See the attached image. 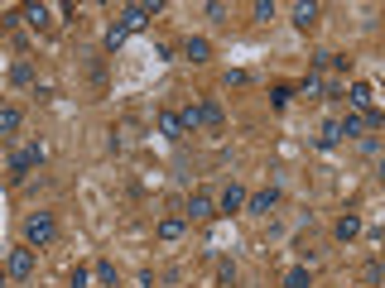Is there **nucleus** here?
<instances>
[{
    "instance_id": "5",
    "label": "nucleus",
    "mask_w": 385,
    "mask_h": 288,
    "mask_svg": "<svg viewBox=\"0 0 385 288\" xmlns=\"http://www.w3.org/2000/svg\"><path fill=\"white\" fill-rule=\"evenodd\" d=\"M279 202V187L270 183V187H260V192H255V197H246V207L255 211V216H270V207H275Z\"/></svg>"
},
{
    "instance_id": "27",
    "label": "nucleus",
    "mask_w": 385,
    "mask_h": 288,
    "mask_svg": "<svg viewBox=\"0 0 385 288\" xmlns=\"http://www.w3.org/2000/svg\"><path fill=\"white\" fill-rule=\"evenodd\" d=\"M299 92H303V96H318V92H323V82H318V77H303Z\"/></svg>"
},
{
    "instance_id": "26",
    "label": "nucleus",
    "mask_w": 385,
    "mask_h": 288,
    "mask_svg": "<svg viewBox=\"0 0 385 288\" xmlns=\"http://www.w3.org/2000/svg\"><path fill=\"white\" fill-rule=\"evenodd\" d=\"M207 20H226V5L221 0H207Z\"/></svg>"
},
{
    "instance_id": "10",
    "label": "nucleus",
    "mask_w": 385,
    "mask_h": 288,
    "mask_svg": "<svg viewBox=\"0 0 385 288\" xmlns=\"http://www.w3.org/2000/svg\"><path fill=\"white\" fill-rule=\"evenodd\" d=\"M159 134H164V139H183V120H178V111H159Z\"/></svg>"
},
{
    "instance_id": "6",
    "label": "nucleus",
    "mask_w": 385,
    "mask_h": 288,
    "mask_svg": "<svg viewBox=\"0 0 385 288\" xmlns=\"http://www.w3.org/2000/svg\"><path fill=\"white\" fill-rule=\"evenodd\" d=\"M347 101L357 106V111H371V101H376V87H371V82H352V87H347Z\"/></svg>"
},
{
    "instance_id": "15",
    "label": "nucleus",
    "mask_w": 385,
    "mask_h": 288,
    "mask_svg": "<svg viewBox=\"0 0 385 288\" xmlns=\"http://www.w3.org/2000/svg\"><path fill=\"white\" fill-rule=\"evenodd\" d=\"M183 236V216H164L159 221V240H178Z\"/></svg>"
},
{
    "instance_id": "29",
    "label": "nucleus",
    "mask_w": 385,
    "mask_h": 288,
    "mask_svg": "<svg viewBox=\"0 0 385 288\" xmlns=\"http://www.w3.org/2000/svg\"><path fill=\"white\" fill-rule=\"evenodd\" d=\"M366 288H371V284H366Z\"/></svg>"
},
{
    "instance_id": "21",
    "label": "nucleus",
    "mask_w": 385,
    "mask_h": 288,
    "mask_svg": "<svg viewBox=\"0 0 385 288\" xmlns=\"http://www.w3.org/2000/svg\"><path fill=\"white\" fill-rule=\"evenodd\" d=\"M337 144H342V134H337V120H328V125H323V149H337Z\"/></svg>"
},
{
    "instance_id": "1",
    "label": "nucleus",
    "mask_w": 385,
    "mask_h": 288,
    "mask_svg": "<svg viewBox=\"0 0 385 288\" xmlns=\"http://www.w3.org/2000/svg\"><path fill=\"white\" fill-rule=\"evenodd\" d=\"M54 236H58L54 211H34V216H25V240L29 245H49Z\"/></svg>"
},
{
    "instance_id": "11",
    "label": "nucleus",
    "mask_w": 385,
    "mask_h": 288,
    "mask_svg": "<svg viewBox=\"0 0 385 288\" xmlns=\"http://www.w3.org/2000/svg\"><path fill=\"white\" fill-rule=\"evenodd\" d=\"M332 236H337V240H357L361 236V216H357V211H347V216L332 226Z\"/></svg>"
},
{
    "instance_id": "22",
    "label": "nucleus",
    "mask_w": 385,
    "mask_h": 288,
    "mask_svg": "<svg viewBox=\"0 0 385 288\" xmlns=\"http://www.w3.org/2000/svg\"><path fill=\"white\" fill-rule=\"evenodd\" d=\"M313 279H308V269H289V279H284V288H308Z\"/></svg>"
},
{
    "instance_id": "13",
    "label": "nucleus",
    "mask_w": 385,
    "mask_h": 288,
    "mask_svg": "<svg viewBox=\"0 0 385 288\" xmlns=\"http://www.w3.org/2000/svg\"><path fill=\"white\" fill-rule=\"evenodd\" d=\"M183 58H188V63H207V58H212V44H207V39H188V44H183Z\"/></svg>"
},
{
    "instance_id": "3",
    "label": "nucleus",
    "mask_w": 385,
    "mask_h": 288,
    "mask_svg": "<svg viewBox=\"0 0 385 288\" xmlns=\"http://www.w3.org/2000/svg\"><path fill=\"white\" fill-rule=\"evenodd\" d=\"M39 163H44V149H39V144H25V149H20V154L10 158V168H15V173H20V178H25L29 168H39Z\"/></svg>"
},
{
    "instance_id": "17",
    "label": "nucleus",
    "mask_w": 385,
    "mask_h": 288,
    "mask_svg": "<svg viewBox=\"0 0 385 288\" xmlns=\"http://www.w3.org/2000/svg\"><path fill=\"white\" fill-rule=\"evenodd\" d=\"M10 82H15V87H29V82H34V68H29L25 58H20V63L10 68Z\"/></svg>"
},
{
    "instance_id": "8",
    "label": "nucleus",
    "mask_w": 385,
    "mask_h": 288,
    "mask_svg": "<svg viewBox=\"0 0 385 288\" xmlns=\"http://www.w3.org/2000/svg\"><path fill=\"white\" fill-rule=\"evenodd\" d=\"M192 115H197V125H212V130H221V106L217 101H202V106H192Z\"/></svg>"
},
{
    "instance_id": "7",
    "label": "nucleus",
    "mask_w": 385,
    "mask_h": 288,
    "mask_svg": "<svg viewBox=\"0 0 385 288\" xmlns=\"http://www.w3.org/2000/svg\"><path fill=\"white\" fill-rule=\"evenodd\" d=\"M149 25V15H145V5H126V10H121V25L116 29H126V34H135V29H145Z\"/></svg>"
},
{
    "instance_id": "4",
    "label": "nucleus",
    "mask_w": 385,
    "mask_h": 288,
    "mask_svg": "<svg viewBox=\"0 0 385 288\" xmlns=\"http://www.w3.org/2000/svg\"><path fill=\"white\" fill-rule=\"evenodd\" d=\"M188 216L192 221H212V216H217V202H212L207 192H192L188 197Z\"/></svg>"
},
{
    "instance_id": "16",
    "label": "nucleus",
    "mask_w": 385,
    "mask_h": 288,
    "mask_svg": "<svg viewBox=\"0 0 385 288\" xmlns=\"http://www.w3.org/2000/svg\"><path fill=\"white\" fill-rule=\"evenodd\" d=\"M361 130H366V115H347V120H337V134H347V139L361 134Z\"/></svg>"
},
{
    "instance_id": "2",
    "label": "nucleus",
    "mask_w": 385,
    "mask_h": 288,
    "mask_svg": "<svg viewBox=\"0 0 385 288\" xmlns=\"http://www.w3.org/2000/svg\"><path fill=\"white\" fill-rule=\"evenodd\" d=\"M5 269H10V279H29V274H34V245H20V250H10Z\"/></svg>"
},
{
    "instance_id": "9",
    "label": "nucleus",
    "mask_w": 385,
    "mask_h": 288,
    "mask_svg": "<svg viewBox=\"0 0 385 288\" xmlns=\"http://www.w3.org/2000/svg\"><path fill=\"white\" fill-rule=\"evenodd\" d=\"M318 15H323V10H318L313 0H303V5H294V29H303V34H308V29L318 25Z\"/></svg>"
},
{
    "instance_id": "19",
    "label": "nucleus",
    "mask_w": 385,
    "mask_h": 288,
    "mask_svg": "<svg viewBox=\"0 0 385 288\" xmlns=\"http://www.w3.org/2000/svg\"><path fill=\"white\" fill-rule=\"evenodd\" d=\"M217 279H221L226 288H236V264H231V260H221V264H217Z\"/></svg>"
},
{
    "instance_id": "25",
    "label": "nucleus",
    "mask_w": 385,
    "mask_h": 288,
    "mask_svg": "<svg viewBox=\"0 0 385 288\" xmlns=\"http://www.w3.org/2000/svg\"><path fill=\"white\" fill-rule=\"evenodd\" d=\"M255 20H275V5L270 0H255Z\"/></svg>"
},
{
    "instance_id": "28",
    "label": "nucleus",
    "mask_w": 385,
    "mask_h": 288,
    "mask_svg": "<svg viewBox=\"0 0 385 288\" xmlns=\"http://www.w3.org/2000/svg\"><path fill=\"white\" fill-rule=\"evenodd\" d=\"M246 82H250V77L241 73V68H231V73H226V87H246Z\"/></svg>"
},
{
    "instance_id": "20",
    "label": "nucleus",
    "mask_w": 385,
    "mask_h": 288,
    "mask_svg": "<svg viewBox=\"0 0 385 288\" xmlns=\"http://www.w3.org/2000/svg\"><path fill=\"white\" fill-rule=\"evenodd\" d=\"M97 284H116V264H111V260H102V264H97Z\"/></svg>"
},
{
    "instance_id": "18",
    "label": "nucleus",
    "mask_w": 385,
    "mask_h": 288,
    "mask_svg": "<svg viewBox=\"0 0 385 288\" xmlns=\"http://www.w3.org/2000/svg\"><path fill=\"white\" fill-rule=\"evenodd\" d=\"M25 20H29L34 29H49V5H29V10H25Z\"/></svg>"
},
{
    "instance_id": "12",
    "label": "nucleus",
    "mask_w": 385,
    "mask_h": 288,
    "mask_svg": "<svg viewBox=\"0 0 385 288\" xmlns=\"http://www.w3.org/2000/svg\"><path fill=\"white\" fill-rule=\"evenodd\" d=\"M241 207H246V187H241V183H231L226 192H221L217 211H241Z\"/></svg>"
},
{
    "instance_id": "14",
    "label": "nucleus",
    "mask_w": 385,
    "mask_h": 288,
    "mask_svg": "<svg viewBox=\"0 0 385 288\" xmlns=\"http://www.w3.org/2000/svg\"><path fill=\"white\" fill-rule=\"evenodd\" d=\"M15 130H20V111L15 106H0V139H10Z\"/></svg>"
},
{
    "instance_id": "24",
    "label": "nucleus",
    "mask_w": 385,
    "mask_h": 288,
    "mask_svg": "<svg viewBox=\"0 0 385 288\" xmlns=\"http://www.w3.org/2000/svg\"><path fill=\"white\" fill-rule=\"evenodd\" d=\"M126 39H130V34H126V29H116V25L106 29V49H121V44H126Z\"/></svg>"
},
{
    "instance_id": "23",
    "label": "nucleus",
    "mask_w": 385,
    "mask_h": 288,
    "mask_svg": "<svg viewBox=\"0 0 385 288\" xmlns=\"http://www.w3.org/2000/svg\"><path fill=\"white\" fill-rule=\"evenodd\" d=\"M289 96H294L289 87H275V92H270V106H275V111H284V106H289Z\"/></svg>"
}]
</instances>
